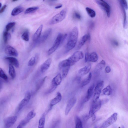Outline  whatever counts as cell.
Masks as SVG:
<instances>
[{
  "mask_svg": "<svg viewBox=\"0 0 128 128\" xmlns=\"http://www.w3.org/2000/svg\"><path fill=\"white\" fill-rule=\"evenodd\" d=\"M83 57L84 54L82 52L76 51L68 59L64 60L59 63V69L61 70L64 68L73 66Z\"/></svg>",
  "mask_w": 128,
  "mask_h": 128,
  "instance_id": "cell-1",
  "label": "cell"
},
{
  "mask_svg": "<svg viewBox=\"0 0 128 128\" xmlns=\"http://www.w3.org/2000/svg\"><path fill=\"white\" fill-rule=\"evenodd\" d=\"M79 31L78 28H73L70 33L68 40L67 43L65 53H67L75 47L76 44L78 37Z\"/></svg>",
  "mask_w": 128,
  "mask_h": 128,
  "instance_id": "cell-2",
  "label": "cell"
},
{
  "mask_svg": "<svg viewBox=\"0 0 128 128\" xmlns=\"http://www.w3.org/2000/svg\"><path fill=\"white\" fill-rule=\"evenodd\" d=\"M67 11L66 9L62 10L52 18L50 22V25H53L62 22L66 17Z\"/></svg>",
  "mask_w": 128,
  "mask_h": 128,
  "instance_id": "cell-3",
  "label": "cell"
},
{
  "mask_svg": "<svg viewBox=\"0 0 128 128\" xmlns=\"http://www.w3.org/2000/svg\"><path fill=\"white\" fill-rule=\"evenodd\" d=\"M62 36L63 35L60 33L58 34L53 46L47 51V54L49 56L53 53L62 43Z\"/></svg>",
  "mask_w": 128,
  "mask_h": 128,
  "instance_id": "cell-4",
  "label": "cell"
},
{
  "mask_svg": "<svg viewBox=\"0 0 128 128\" xmlns=\"http://www.w3.org/2000/svg\"><path fill=\"white\" fill-rule=\"evenodd\" d=\"M104 85V82L101 81L98 83L95 86L93 98V103H95L98 100Z\"/></svg>",
  "mask_w": 128,
  "mask_h": 128,
  "instance_id": "cell-5",
  "label": "cell"
},
{
  "mask_svg": "<svg viewBox=\"0 0 128 128\" xmlns=\"http://www.w3.org/2000/svg\"><path fill=\"white\" fill-rule=\"evenodd\" d=\"M36 115L34 110L31 111L28 114L25 118L20 123L17 128H22L25 126L31 119L35 117Z\"/></svg>",
  "mask_w": 128,
  "mask_h": 128,
  "instance_id": "cell-6",
  "label": "cell"
},
{
  "mask_svg": "<svg viewBox=\"0 0 128 128\" xmlns=\"http://www.w3.org/2000/svg\"><path fill=\"white\" fill-rule=\"evenodd\" d=\"M117 116L118 114L117 113H114L102 124L100 128H107L113 124L116 121Z\"/></svg>",
  "mask_w": 128,
  "mask_h": 128,
  "instance_id": "cell-7",
  "label": "cell"
},
{
  "mask_svg": "<svg viewBox=\"0 0 128 128\" xmlns=\"http://www.w3.org/2000/svg\"><path fill=\"white\" fill-rule=\"evenodd\" d=\"M31 97V94L29 91H28L26 93L24 98L20 103L18 107V111L21 110L30 101Z\"/></svg>",
  "mask_w": 128,
  "mask_h": 128,
  "instance_id": "cell-8",
  "label": "cell"
},
{
  "mask_svg": "<svg viewBox=\"0 0 128 128\" xmlns=\"http://www.w3.org/2000/svg\"><path fill=\"white\" fill-rule=\"evenodd\" d=\"M96 2L102 9L106 11L108 17H110L111 12V8L109 4L105 1L102 2L96 0Z\"/></svg>",
  "mask_w": 128,
  "mask_h": 128,
  "instance_id": "cell-9",
  "label": "cell"
},
{
  "mask_svg": "<svg viewBox=\"0 0 128 128\" xmlns=\"http://www.w3.org/2000/svg\"><path fill=\"white\" fill-rule=\"evenodd\" d=\"M91 106L89 113V115L90 118L92 116L95 114V113L99 110L101 107L102 102L101 100H98L95 103Z\"/></svg>",
  "mask_w": 128,
  "mask_h": 128,
  "instance_id": "cell-10",
  "label": "cell"
},
{
  "mask_svg": "<svg viewBox=\"0 0 128 128\" xmlns=\"http://www.w3.org/2000/svg\"><path fill=\"white\" fill-rule=\"evenodd\" d=\"M17 117L16 116H13L6 118L4 120V126L5 128H9L14 124L16 121Z\"/></svg>",
  "mask_w": 128,
  "mask_h": 128,
  "instance_id": "cell-11",
  "label": "cell"
},
{
  "mask_svg": "<svg viewBox=\"0 0 128 128\" xmlns=\"http://www.w3.org/2000/svg\"><path fill=\"white\" fill-rule=\"evenodd\" d=\"M5 52L7 55L13 56L17 57L18 55L17 50L10 45H8L6 47Z\"/></svg>",
  "mask_w": 128,
  "mask_h": 128,
  "instance_id": "cell-12",
  "label": "cell"
},
{
  "mask_svg": "<svg viewBox=\"0 0 128 128\" xmlns=\"http://www.w3.org/2000/svg\"><path fill=\"white\" fill-rule=\"evenodd\" d=\"M52 29L51 28L46 30L44 33L41 37L37 41L35 42L37 43H43L45 41L51 33Z\"/></svg>",
  "mask_w": 128,
  "mask_h": 128,
  "instance_id": "cell-13",
  "label": "cell"
},
{
  "mask_svg": "<svg viewBox=\"0 0 128 128\" xmlns=\"http://www.w3.org/2000/svg\"><path fill=\"white\" fill-rule=\"evenodd\" d=\"M77 102V99L75 97L71 99L68 103L65 109V114L67 115L74 106Z\"/></svg>",
  "mask_w": 128,
  "mask_h": 128,
  "instance_id": "cell-14",
  "label": "cell"
},
{
  "mask_svg": "<svg viewBox=\"0 0 128 128\" xmlns=\"http://www.w3.org/2000/svg\"><path fill=\"white\" fill-rule=\"evenodd\" d=\"M91 40V36L89 33L84 35L82 38L79 41L78 47L77 49L79 50L84 44L87 41H90Z\"/></svg>",
  "mask_w": 128,
  "mask_h": 128,
  "instance_id": "cell-15",
  "label": "cell"
},
{
  "mask_svg": "<svg viewBox=\"0 0 128 128\" xmlns=\"http://www.w3.org/2000/svg\"><path fill=\"white\" fill-rule=\"evenodd\" d=\"M62 99V96L61 94L59 92H58L57 93V96L54 98L52 99L51 101L49 110L51 109L54 106L60 102Z\"/></svg>",
  "mask_w": 128,
  "mask_h": 128,
  "instance_id": "cell-16",
  "label": "cell"
},
{
  "mask_svg": "<svg viewBox=\"0 0 128 128\" xmlns=\"http://www.w3.org/2000/svg\"><path fill=\"white\" fill-rule=\"evenodd\" d=\"M52 62L51 58L48 59L41 65L40 70L42 72L44 73L50 67Z\"/></svg>",
  "mask_w": 128,
  "mask_h": 128,
  "instance_id": "cell-17",
  "label": "cell"
},
{
  "mask_svg": "<svg viewBox=\"0 0 128 128\" xmlns=\"http://www.w3.org/2000/svg\"><path fill=\"white\" fill-rule=\"evenodd\" d=\"M91 68V64H88L86 66L80 69L78 71V73L81 76L85 75L89 72Z\"/></svg>",
  "mask_w": 128,
  "mask_h": 128,
  "instance_id": "cell-18",
  "label": "cell"
},
{
  "mask_svg": "<svg viewBox=\"0 0 128 128\" xmlns=\"http://www.w3.org/2000/svg\"><path fill=\"white\" fill-rule=\"evenodd\" d=\"M5 59L11 64L17 68L19 67V63L18 60L16 58L12 57H6Z\"/></svg>",
  "mask_w": 128,
  "mask_h": 128,
  "instance_id": "cell-19",
  "label": "cell"
},
{
  "mask_svg": "<svg viewBox=\"0 0 128 128\" xmlns=\"http://www.w3.org/2000/svg\"><path fill=\"white\" fill-rule=\"evenodd\" d=\"M95 84H94L92 85L88 90L87 94L84 100V102L88 101L93 95Z\"/></svg>",
  "mask_w": 128,
  "mask_h": 128,
  "instance_id": "cell-20",
  "label": "cell"
},
{
  "mask_svg": "<svg viewBox=\"0 0 128 128\" xmlns=\"http://www.w3.org/2000/svg\"><path fill=\"white\" fill-rule=\"evenodd\" d=\"M43 27V25H41L35 32L33 36V40L35 42L37 41L40 37Z\"/></svg>",
  "mask_w": 128,
  "mask_h": 128,
  "instance_id": "cell-21",
  "label": "cell"
},
{
  "mask_svg": "<svg viewBox=\"0 0 128 128\" xmlns=\"http://www.w3.org/2000/svg\"><path fill=\"white\" fill-rule=\"evenodd\" d=\"M105 65L106 62L105 61L103 60H102L96 66L95 70V73L96 74H99L103 68L105 67Z\"/></svg>",
  "mask_w": 128,
  "mask_h": 128,
  "instance_id": "cell-22",
  "label": "cell"
},
{
  "mask_svg": "<svg viewBox=\"0 0 128 128\" xmlns=\"http://www.w3.org/2000/svg\"><path fill=\"white\" fill-rule=\"evenodd\" d=\"M120 5L122 10L123 12V27L124 28H126L127 26V21L126 14L125 11V9L122 3L120 2Z\"/></svg>",
  "mask_w": 128,
  "mask_h": 128,
  "instance_id": "cell-23",
  "label": "cell"
},
{
  "mask_svg": "<svg viewBox=\"0 0 128 128\" xmlns=\"http://www.w3.org/2000/svg\"><path fill=\"white\" fill-rule=\"evenodd\" d=\"M62 81V77L60 73L58 74L52 80L51 83H53L57 86L59 85Z\"/></svg>",
  "mask_w": 128,
  "mask_h": 128,
  "instance_id": "cell-24",
  "label": "cell"
},
{
  "mask_svg": "<svg viewBox=\"0 0 128 128\" xmlns=\"http://www.w3.org/2000/svg\"><path fill=\"white\" fill-rule=\"evenodd\" d=\"M24 8L20 6H19L14 8L12 12L11 15L13 16H17L23 12Z\"/></svg>",
  "mask_w": 128,
  "mask_h": 128,
  "instance_id": "cell-25",
  "label": "cell"
},
{
  "mask_svg": "<svg viewBox=\"0 0 128 128\" xmlns=\"http://www.w3.org/2000/svg\"><path fill=\"white\" fill-rule=\"evenodd\" d=\"M98 59V55L95 52L89 54L88 62H96L97 61Z\"/></svg>",
  "mask_w": 128,
  "mask_h": 128,
  "instance_id": "cell-26",
  "label": "cell"
},
{
  "mask_svg": "<svg viewBox=\"0 0 128 128\" xmlns=\"http://www.w3.org/2000/svg\"><path fill=\"white\" fill-rule=\"evenodd\" d=\"M9 74L12 79L15 78L16 76L15 70L13 66L11 64L9 65Z\"/></svg>",
  "mask_w": 128,
  "mask_h": 128,
  "instance_id": "cell-27",
  "label": "cell"
},
{
  "mask_svg": "<svg viewBox=\"0 0 128 128\" xmlns=\"http://www.w3.org/2000/svg\"><path fill=\"white\" fill-rule=\"evenodd\" d=\"M45 122V113H44L39 120L38 128H44V127Z\"/></svg>",
  "mask_w": 128,
  "mask_h": 128,
  "instance_id": "cell-28",
  "label": "cell"
},
{
  "mask_svg": "<svg viewBox=\"0 0 128 128\" xmlns=\"http://www.w3.org/2000/svg\"><path fill=\"white\" fill-rule=\"evenodd\" d=\"M3 37L4 42L7 43L11 37V34L8 32L6 31H4L3 34Z\"/></svg>",
  "mask_w": 128,
  "mask_h": 128,
  "instance_id": "cell-29",
  "label": "cell"
},
{
  "mask_svg": "<svg viewBox=\"0 0 128 128\" xmlns=\"http://www.w3.org/2000/svg\"><path fill=\"white\" fill-rule=\"evenodd\" d=\"M75 122L76 128H83L82 121L77 116H76L75 117Z\"/></svg>",
  "mask_w": 128,
  "mask_h": 128,
  "instance_id": "cell-30",
  "label": "cell"
},
{
  "mask_svg": "<svg viewBox=\"0 0 128 128\" xmlns=\"http://www.w3.org/2000/svg\"><path fill=\"white\" fill-rule=\"evenodd\" d=\"M47 78V77H45L42 79L39 80L36 84V91L38 90L42 86L44 82L45 79Z\"/></svg>",
  "mask_w": 128,
  "mask_h": 128,
  "instance_id": "cell-31",
  "label": "cell"
},
{
  "mask_svg": "<svg viewBox=\"0 0 128 128\" xmlns=\"http://www.w3.org/2000/svg\"><path fill=\"white\" fill-rule=\"evenodd\" d=\"M86 10L88 14L92 18H94L96 16L95 12L91 8L87 7L86 8Z\"/></svg>",
  "mask_w": 128,
  "mask_h": 128,
  "instance_id": "cell-32",
  "label": "cell"
},
{
  "mask_svg": "<svg viewBox=\"0 0 128 128\" xmlns=\"http://www.w3.org/2000/svg\"><path fill=\"white\" fill-rule=\"evenodd\" d=\"M92 77V73H90L88 76V77L84 80L82 82L81 85V87H83L88 85L91 81Z\"/></svg>",
  "mask_w": 128,
  "mask_h": 128,
  "instance_id": "cell-33",
  "label": "cell"
},
{
  "mask_svg": "<svg viewBox=\"0 0 128 128\" xmlns=\"http://www.w3.org/2000/svg\"><path fill=\"white\" fill-rule=\"evenodd\" d=\"M112 91V89L110 86L108 85L103 90L102 92L103 95L109 96L111 94Z\"/></svg>",
  "mask_w": 128,
  "mask_h": 128,
  "instance_id": "cell-34",
  "label": "cell"
},
{
  "mask_svg": "<svg viewBox=\"0 0 128 128\" xmlns=\"http://www.w3.org/2000/svg\"><path fill=\"white\" fill-rule=\"evenodd\" d=\"M39 8L38 7H32L28 8L25 11V14H29L35 12L38 10Z\"/></svg>",
  "mask_w": 128,
  "mask_h": 128,
  "instance_id": "cell-35",
  "label": "cell"
},
{
  "mask_svg": "<svg viewBox=\"0 0 128 128\" xmlns=\"http://www.w3.org/2000/svg\"><path fill=\"white\" fill-rule=\"evenodd\" d=\"M22 39L26 42L29 41V32L26 31L23 33L21 35Z\"/></svg>",
  "mask_w": 128,
  "mask_h": 128,
  "instance_id": "cell-36",
  "label": "cell"
},
{
  "mask_svg": "<svg viewBox=\"0 0 128 128\" xmlns=\"http://www.w3.org/2000/svg\"><path fill=\"white\" fill-rule=\"evenodd\" d=\"M70 67H67L64 68L62 69V78H64L67 76L70 69Z\"/></svg>",
  "mask_w": 128,
  "mask_h": 128,
  "instance_id": "cell-37",
  "label": "cell"
},
{
  "mask_svg": "<svg viewBox=\"0 0 128 128\" xmlns=\"http://www.w3.org/2000/svg\"><path fill=\"white\" fill-rule=\"evenodd\" d=\"M57 86L54 83H51L50 88L47 92L46 94H49L52 92L56 88Z\"/></svg>",
  "mask_w": 128,
  "mask_h": 128,
  "instance_id": "cell-38",
  "label": "cell"
},
{
  "mask_svg": "<svg viewBox=\"0 0 128 128\" xmlns=\"http://www.w3.org/2000/svg\"><path fill=\"white\" fill-rule=\"evenodd\" d=\"M15 24L16 23L14 22H11L8 24L6 26L5 31L8 32L12 28Z\"/></svg>",
  "mask_w": 128,
  "mask_h": 128,
  "instance_id": "cell-39",
  "label": "cell"
},
{
  "mask_svg": "<svg viewBox=\"0 0 128 128\" xmlns=\"http://www.w3.org/2000/svg\"><path fill=\"white\" fill-rule=\"evenodd\" d=\"M0 77L5 81H7L8 77L1 68H0Z\"/></svg>",
  "mask_w": 128,
  "mask_h": 128,
  "instance_id": "cell-40",
  "label": "cell"
},
{
  "mask_svg": "<svg viewBox=\"0 0 128 128\" xmlns=\"http://www.w3.org/2000/svg\"><path fill=\"white\" fill-rule=\"evenodd\" d=\"M36 58L34 57H32L30 59L28 64V65L29 67L33 66L35 63Z\"/></svg>",
  "mask_w": 128,
  "mask_h": 128,
  "instance_id": "cell-41",
  "label": "cell"
},
{
  "mask_svg": "<svg viewBox=\"0 0 128 128\" xmlns=\"http://www.w3.org/2000/svg\"><path fill=\"white\" fill-rule=\"evenodd\" d=\"M120 2L122 4L125 9L127 10L128 8V4L126 0H120Z\"/></svg>",
  "mask_w": 128,
  "mask_h": 128,
  "instance_id": "cell-42",
  "label": "cell"
},
{
  "mask_svg": "<svg viewBox=\"0 0 128 128\" xmlns=\"http://www.w3.org/2000/svg\"><path fill=\"white\" fill-rule=\"evenodd\" d=\"M73 16L76 19L78 20H80L81 19V16L77 12H75L74 13Z\"/></svg>",
  "mask_w": 128,
  "mask_h": 128,
  "instance_id": "cell-43",
  "label": "cell"
},
{
  "mask_svg": "<svg viewBox=\"0 0 128 128\" xmlns=\"http://www.w3.org/2000/svg\"><path fill=\"white\" fill-rule=\"evenodd\" d=\"M90 117L89 115H86L83 116L82 118L84 122H86Z\"/></svg>",
  "mask_w": 128,
  "mask_h": 128,
  "instance_id": "cell-44",
  "label": "cell"
},
{
  "mask_svg": "<svg viewBox=\"0 0 128 128\" xmlns=\"http://www.w3.org/2000/svg\"><path fill=\"white\" fill-rule=\"evenodd\" d=\"M111 42L112 44L114 46L117 47L119 45L118 42L116 40H112Z\"/></svg>",
  "mask_w": 128,
  "mask_h": 128,
  "instance_id": "cell-45",
  "label": "cell"
},
{
  "mask_svg": "<svg viewBox=\"0 0 128 128\" xmlns=\"http://www.w3.org/2000/svg\"><path fill=\"white\" fill-rule=\"evenodd\" d=\"M95 25L94 23L93 22H91L89 24V27L91 29H93Z\"/></svg>",
  "mask_w": 128,
  "mask_h": 128,
  "instance_id": "cell-46",
  "label": "cell"
},
{
  "mask_svg": "<svg viewBox=\"0 0 128 128\" xmlns=\"http://www.w3.org/2000/svg\"><path fill=\"white\" fill-rule=\"evenodd\" d=\"M89 54L88 53H86L85 54V62L86 63L88 62Z\"/></svg>",
  "mask_w": 128,
  "mask_h": 128,
  "instance_id": "cell-47",
  "label": "cell"
},
{
  "mask_svg": "<svg viewBox=\"0 0 128 128\" xmlns=\"http://www.w3.org/2000/svg\"><path fill=\"white\" fill-rule=\"evenodd\" d=\"M111 68L109 66H107L106 67L105 71L106 73H109L111 72Z\"/></svg>",
  "mask_w": 128,
  "mask_h": 128,
  "instance_id": "cell-48",
  "label": "cell"
},
{
  "mask_svg": "<svg viewBox=\"0 0 128 128\" xmlns=\"http://www.w3.org/2000/svg\"><path fill=\"white\" fill-rule=\"evenodd\" d=\"M7 7V5H5L3 7L1 8L0 10V13L1 14L5 10Z\"/></svg>",
  "mask_w": 128,
  "mask_h": 128,
  "instance_id": "cell-49",
  "label": "cell"
},
{
  "mask_svg": "<svg viewBox=\"0 0 128 128\" xmlns=\"http://www.w3.org/2000/svg\"><path fill=\"white\" fill-rule=\"evenodd\" d=\"M91 118H92V120L93 121H94L96 119V116L95 114L92 116Z\"/></svg>",
  "mask_w": 128,
  "mask_h": 128,
  "instance_id": "cell-50",
  "label": "cell"
},
{
  "mask_svg": "<svg viewBox=\"0 0 128 128\" xmlns=\"http://www.w3.org/2000/svg\"><path fill=\"white\" fill-rule=\"evenodd\" d=\"M62 6L63 5H60L58 6H56L55 8L56 9H59L61 8L62 7Z\"/></svg>",
  "mask_w": 128,
  "mask_h": 128,
  "instance_id": "cell-51",
  "label": "cell"
},
{
  "mask_svg": "<svg viewBox=\"0 0 128 128\" xmlns=\"http://www.w3.org/2000/svg\"><path fill=\"white\" fill-rule=\"evenodd\" d=\"M18 0H12V1L13 2H15L18 1Z\"/></svg>",
  "mask_w": 128,
  "mask_h": 128,
  "instance_id": "cell-52",
  "label": "cell"
},
{
  "mask_svg": "<svg viewBox=\"0 0 128 128\" xmlns=\"http://www.w3.org/2000/svg\"><path fill=\"white\" fill-rule=\"evenodd\" d=\"M99 1L102 2H103L104 1V0H99Z\"/></svg>",
  "mask_w": 128,
  "mask_h": 128,
  "instance_id": "cell-53",
  "label": "cell"
},
{
  "mask_svg": "<svg viewBox=\"0 0 128 128\" xmlns=\"http://www.w3.org/2000/svg\"><path fill=\"white\" fill-rule=\"evenodd\" d=\"M0 8H1L2 6V4L1 3H0Z\"/></svg>",
  "mask_w": 128,
  "mask_h": 128,
  "instance_id": "cell-54",
  "label": "cell"
},
{
  "mask_svg": "<svg viewBox=\"0 0 128 128\" xmlns=\"http://www.w3.org/2000/svg\"><path fill=\"white\" fill-rule=\"evenodd\" d=\"M27 0V1H29V0Z\"/></svg>",
  "mask_w": 128,
  "mask_h": 128,
  "instance_id": "cell-55",
  "label": "cell"
},
{
  "mask_svg": "<svg viewBox=\"0 0 128 128\" xmlns=\"http://www.w3.org/2000/svg\"><path fill=\"white\" fill-rule=\"evenodd\" d=\"M44 0H43V1H44Z\"/></svg>",
  "mask_w": 128,
  "mask_h": 128,
  "instance_id": "cell-56",
  "label": "cell"
},
{
  "mask_svg": "<svg viewBox=\"0 0 128 128\" xmlns=\"http://www.w3.org/2000/svg\"></svg>",
  "mask_w": 128,
  "mask_h": 128,
  "instance_id": "cell-57",
  "label": "cell"
}]
</instances>
